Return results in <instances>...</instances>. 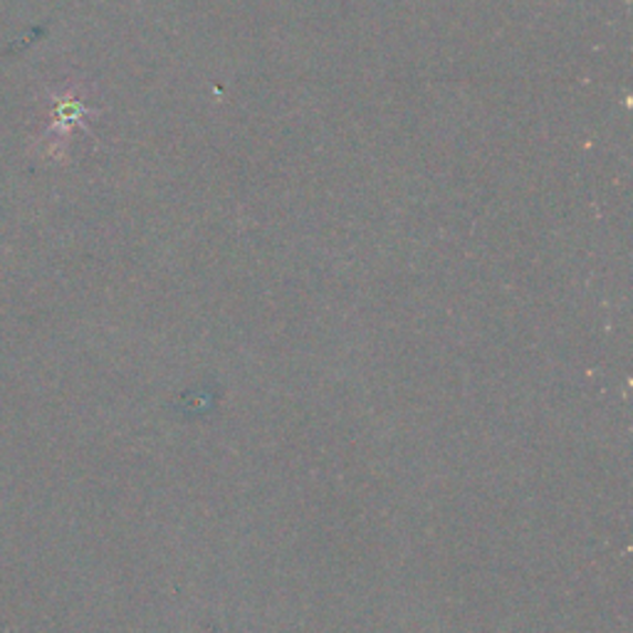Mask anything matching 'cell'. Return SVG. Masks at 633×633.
Returning <instances> with one entry per match:
<instances>
[{
    "mask_svg": "<svg viewBox=\"0 0 633 633\" xmlns=\"http://www.w3.org/2000/svg\"><path fill=\"white\" fill-rule=\"evenodd\" d=\"M94 114L92 107H87L82 100V94L75 87H68L65 92L52 94V112L48 124V136L52 134V142H68V136L84 126V120Z\"/></svg>",
    "mask_w": 633,
    "mask_h": 633,
    "instance_id": "obj_1",
    "label": "cell"
}]
</instances>
